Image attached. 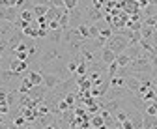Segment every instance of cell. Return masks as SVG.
<instances>
[{"label": "cell", "instance_id": "obj_11", "mask_svg": "<svg viewBox=\"0 0 157 129\" xmlns=\"http://www.w3.org/2000/svg\"><path fill=\"white\" fill-rule=\"evenodd\" d=\"M34 86H39V84H43V75H41V71H28V75H26Z\"/></svg>", "mask_w": 157, "mask_h": 129}, {"label": "cell", "instance_id": "obj_22", "mask_svg": "<svg viewBox=\"0 0 157 129\" xmlns=\"http://www.w3.org/2000/svg\"><path fill=\"white\" fill-rule=\"evenodd\" d=\"M13 123H15L17 127H25V125H26V118H25L21 112H19V116H15V118H13Z\"/></svg>", "mask_w": 157, "mask_h": 129}, {"label": "cell", "instance_id": "obj_1", "mask_svg": "<svg viewBox=\"0 0 157 129\" xmlns=\"http://www.w3.org/2000/svg\"><path fill=\"white\" fill-rule=\"evenodd\" d=\"M129 36H131V30H127V28H124L118 34H112V38L107 41V47L110 51H114L116 54H122L129 47Z\"/></svg>", "mask_w": 157, "mask_h": 129}, {"label": "cell", "instance_id": "obj_3", "mask_svg": "<svg viewBox=\"0 0 157 129\" xmlns=\"http://www.w3.org/2000/svg\"><path fill=\"white\" fill-rule=\"evenodd\" d=\"M118 8H120L124 13H127V15H135V13L140 11L139 0H118Z\"/></svg>", "mask_w": 157, "mask_h": 129}, {"label": "cell", "instance_id": "obj_4", "mask_svg": "<svg viewBox=\"0 0 157 129\" xmlns=\"http://www.w3.org/2000/svg\"><path fill=\"white\" fill-rule=\"evenodd\" d=\"M8 69H10V71H13L15 75L21 77L25 71H28V69H30V64H28V62H21V60H17V58H11V62H10V66H8Z\"/></svg>", "mask_w": 157, "mask_h": 129}, {"label": "cell", "instance_id": "obj_25", "mask_svg": "<svg viewBox=\"0 0 157 129\" xmlns=\"http://www.w3.org/2000/svg\"><path fill=\"white\" fill-rule=\"evenodd\" d=\"M0 114L2 116H6V114H10V105L4 101V103H0Z\"/></svg>", "mask_w": 157, "mask_h": 129}, {"label": "cell", "instance_id": "obj_19", "mask_svg": "<svg viewBox=\"0 0 157 129\" xmlns=\"http://www.w3.org/2000/svg\"><path fill=\"white\" fill-rule=\"evenodd\" d=\"M23 34H25V38H28V40H37V28H34L30 25L23 30Z\"/></svg>", "mask_w": 157, "mask_h": 129}, {"label": "cell", "instance_id": "obj_15", "mask_svg": "<svg viewBox=\"0 0 157 129\" xmlns=\"http://www.w3.org/2000/svg\"><path fill=\"white\" fill-rule=\"evenodd\" d=\"M90 125L95 127V129H101V127L105 125L103 116H101V114H94V116H90Z\"/></svg>", "mask_w": 157, "mask_h": 129}, {"label": "cell", "instance_id": "obj_16", "mask_svg": "<svg viewBox=\"0 0 157 129\" xmlns=\"http://www.w3.org/2000/svg\"><path fill=\"white\" fill-rule=\"evenodd\" d=\"M155 99H157V92H155L153 88H150V90L146 92V94L140 97V101H142L144 105H148V103H151V101H155Z\"/></svg>", "mask_w": 157, "mask_h": 129}, {"label": "cell", "instance_id": "obj_21", "mask_svg": "<svg viewBox=\"0 0 157 129\" xmlns=\"http://www.w3.org/2000/svg\"><path fill=\"white\" fill-rule=\"evenodd\" d=\"M88 30H90V40L99 38V26H97L95 23L94 25H88Z\"/></svg>", "mask_w": 157, "mask_h": 129}, {"label": "cell", "instance_id": "obj_6", "mask_svg": "<svg viewBox=\"0 0 157 129\" xmlns=\"http://www.w3.org/2000/svg\"><path fill=\"white\" fill-rule=\"evenodd\" d=\"M62 40H64V30H49L47 34V41L52 43V45H62Z\"/></svg>", "mask_w": 157, "mask_h": 129}, {"label": "cell", "instance_id": "obj_29", "mask_svg": "<svg viewBox=\"0 0 157 129\" xmlns=\"http://www.w3.org/2000/svg\"><path fill=\"white\" fill-rule=\"evenodd\" d=\"M148 6H150V0H139V8H140V11H144Z\"/></svg>", "mask_w": 157, "mask_h": 129}, {"label": "cell", "instance_id": "obj_14", "mask_svg": "<svg viewBox=\"0 0 157 129\" xmlns=\"http://www.w3.org/2000/svg\"><path fill=\"white\" fill-rule=\"evenodd\" d=\"M62 9L64 8H52V6H49V11H47V21H58V17H60V13H62Z\"/></svg>", "mask_w": 157, "mask_h": 129}, {"label": "cell", "instance_id": "obj_8", "mask_svg": "<svg viewBox=\"0 0 157 129\" xmlns=\"http://www.w3.org/2000/svg\"><path fill=\"white\" fill-rule=\"evenodd\" d=\"M47 92H51V90H49V88H45L43 84H39V86H34V88H30V90H28V96H30L32 99H36V97H45Z\"/></svg>", "mask_w": 157, "mask_h": 129}, {"label": "cell", "instance_id": "obj_13", "mask_svg": "<svg viewBox=\"0 0 157 129\" xmlns=\"http://www.w3.org/2000/svg\"><path fill=\"white\" fill-rule=\"evenodd\" d=\"M109 86L110 88H125V79L120 77V75H114L109 79Z\"/></svg>", "mask_w": 157, "mask_h": 129}, {"label": "cell", "instance_id": "obj_7", "mask_svg": "<svg viewBox=\"0 0 157 129\" xmlns=\"http://www.w3.org/2000/svg\"><path fill=\"white\" fill-rule=\"evenodd\" d=\"M99 58H101V62L105 64V66H110L114 60H116V52L114 51H110L107 45L101 49V54H99Z\"/></svg>", "mask_w": 157, "mask_h": 129}, {"label": "cell", "instance_id": "obj_23", "mask_svg": "<svg viewBox=\"0 0 157 129\" xmlns=\"http://www.w3.org/2000/svg\"><path fill=\"white\" fill-rule=\"evenodd\" d=\"M8 94H10V88L4 86V84H0V103H4V101H6Z\"/></svg>", "mask_w": 157, "mask_h": 129}, {"label": "cell", "instance_id": "obj_2", "mask_svg": "<svg viewBox=\"0 0 157 129\" xmlns=\"http://www.w3.org/2000/svg\"><path fill=\"white\" fill-rule=\"evenodd\" d=\"M39 71H41V69H39ZM41 75H43V86L49 88V90H54V88H58V86L64 82V79H62V77H58V75H54V73L41 71Z\"/></svg>", "mask_w": 157, "mask_h": 129}, {"label": "cell", "instance_id": "obj_24", "mask_svg": "<svg viewBox=\"0 0 157 129\" xmlns=\"http://www.w3.org/2000/svg\"><path fill=\"white\" fill-rule=\"evenodd\" d=\"M78 4H81L78 0H64V8H66V9H69V11H71V9H75Z\"/></svg>", "mask_w": 157, "mask_h": 129}, {"label": "cell", "instance_id": "obj_26", "mask_svg": "<svg viewBox=\"0 0 157 129\" xmlns=\"http://www.w3.org/2000/svg\"><path fill=\"white\" fill-rule=\"evenodd\" d=\"M120 125H122L124 129H135V123H133V120H131V118H127V120H125V122H122Z\"/></svg>", "mask_w": 157, "mask_h": 129}, {"label": "cell", "instance_id": "obj_5", "mask_svg": "<svg viewBox=\"0 0 157 129\" xmlns=\"http://www.w3.org/2000/svg\"><path fill=\"white\" fill-rule=\"evenodd\" d=\"M124 79H125V88L131 92L133 96H135L136 92L140 90V86H142V81H140L139 77H136V75H127V77H124Z\"/></svg>", "mask_w": 157, "mask_h": 129}, {"label": "cell", "instance_id": "obj_9", "mask_svg": "<svg viewBox=\"0 0 157 129\" xmlns=\"http://www.w3.org/2000/svg\"><path fill=\"white\" fill-rule=\"evenodd\" d=\"M32 11H34V17H45L47 11H49V4H34L32 6Z\"/></svg>", "mask_w": 157, "mask_h": 129}, {"label": "cell", "instance_id": "obj_30", "mask_svg": "<svg viewBox=\"0 0 157 129\" xmlns=\"http://www.w3.org/2000/svg\"><path fill=\"white\" fill-rule=\"evenodd\" d=\"M88 129H95V127H88Z\"/></svg>", "mask_w": 157, "mask_h": 129}, {"label": "cell", "instance_id": "obj_28", "mask_svg": "<svg viewBox=\"0 0 157 129\" xmlns=\"http://www.w3.org/2000/svg\"><path fill=\"white\" fill-rule=\"evenodd\" d=\"M49 30H60V23L58 21H49Z\"/></svg>", "mask_w": 157, "mask_h": 129}, {"label": "cell", "instance_id": "obj_18", "mask_svg": "<svg viewBox=\"0 0 157 129\" xmlns=\"http://www.w3.org/2000/svg\"><path fill=\"white\" fill-rule=\"evenodd\" d=\"M77 32H78V36H81L82 40H90V30H88V25H86V23L78 25V26H77Z\"/></svg>", "mask_w": 157, "mask_h": 129}, {"label": "cell", "instance_id": "obj_12", "mask_svg": "<svg viewBox=\"0 0 157 129\" xmlns=\"http://www.w3.org/2000/svg\"><path fill=\"white\" fill-rule=\"evenodd\" d=\"M116 64H118V67H127L129 64H131V58L127 56V52L124 51L122 54H116V60H114Z\"/></svg>", "mask_w": 157, "mask_h": 129}, {"label": "cell", "instance_id": "obj_27", "mask_svg": "<svg viewBox=\"0 0 157 129\" xmlns=\"http://www.w3.org/2000/svg\"><path fill=\"white\" fill-rule=\"evenodd\" d=\"M49 6H52V8H64V0H51Z\"/></svg>", "mask_w": 157, "mask_h": 129}, {"label": "cell", "instance_id": "obj_17", "mask_svg": "<svg viewBox=\"0 0 157 129\" xmlns=\"http://www.w3.org/2000/svg\"><path fill=\"white\" fill-rule=\"evenodd\" d=\"M19 17H21L23 21H26V23H32V21L36 19V17H34V11H32V9H28V8L19 11Z\"/></svg>", "mask_w": 157, "mask_h": 129}, {"label": "cell", "instance_id": "obj_20", "mask_svg": "<svg viewBox=\"0 0 157 129\" xmlns=\"http://www.w3.org/2000/svg\"><path fill=\"white\" fill-rule=\"evenodd\" d=\"M144 112L150 114V116H157V99L151 101V103H148V105L144 107Z\"/></svg>", "mask_w": 157, "mask_h": 129}, {"label": "cell", "instance_id": "obj_10", "mask_svg": "<svg viewBox=\"0 0 157 129\" xmlns=\"http://www.w3.org/2000/svg\"><path fill=\"white\" fill-rule=\"evenodd\" d=\"M58 23H60V28L62 30H67L69 28V9H62V13H60V17H58Z\"/></svg>", "mask_w": 157, "mask_h": 129}]
</instances>
